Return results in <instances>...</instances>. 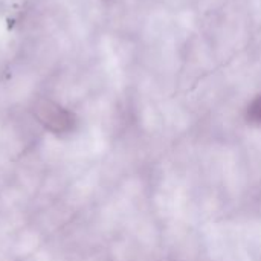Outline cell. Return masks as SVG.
<instances>
[{"mask_svg": "<svg viewBox=\"0 0 261 261\" xmlns=\"http://www.w3.org/2000/svg\"><path fill=\"white\" fill-rule=\"evenodd\" d=\"M41 119L49 128H52L55 132H66V130H70V127H72L70 115L55 106H47L46 109H43Z\"/></svg>", "mask_w": 261, "mask_h": 261, "instance_id": "obj_1", "label": "cell"}, {"mask_svg": "<svg viewBox=\"0 0 261 261\" xmlns=\"http://www.w3.org/2000/svg\"><path fill=\"white\" fill-rule=\"evenodd\" d=\"M248 116H249V119L252 122L261 124V96H258L257 99H254V102L249 106Z\"/></svg>", "mask_w": 261, "mask_h": 261, "instance_id": "obj_2", "label": "cell"}]
</instances>
